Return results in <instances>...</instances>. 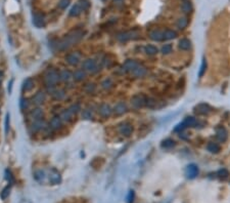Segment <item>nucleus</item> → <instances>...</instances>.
<instances>
[{
    "label": "nucleus",
    "instance_id": "nucleus-1",
    "mask_svg": "<svg viewBox=\"0 0 230 203\" xmlns=\"http://www.w3.org/2000/svg\"><path fill=\"white\" fill-rule=\"evenodd\" d=\"M82 35L83 34L81 31H76V32L72 33V34L64 37V39L58 43L57 47H58L59 51H64L66 48L70 47L71 45H73L75 42L79 41V40L81 39V37H82Z\"/></svg>",
    "mask_w": 230,
    "mask_h": 203
},
{
    "label": "nucleus",
    "instance_id": "nucleus-2",
    "mask_svg": "<svg viewBox=\"0 0 230 203\" xmlns=\"http://www.w3.org/2000/svg\"><path fill=\"white\" fill-rule=\"evenodd\" d=\"M58 78H59L58 73L54 70H51L47 73L46 77H45V80H46V83L48 85H54L57 81H58Z\"/></svg>",
    "mask_w": 230,
    "mask_h": 203
},
{
    "label": "nucleus",
    "instance_id": "nucleus-3",
    "mask_svg": "<svg viewBox=\"0 0 230 203\" xmlns=\"http://www.w3.org/2000/svg\"><path fill=\"white\" fill-rule=\"evenodd\" d=\"M198 174V167L195 165V164H190V165L187 166L186 168V176L188 178H196V175Z\"/></svg>",
    "mask_w": 230,
    "mask_h": 203
},
{
    "label": "nucleus",
    "instance_id": "nucleus-4",
    "mask_svg": "<svg viewBox=\"0 0 230 203\" xmlns=\"http://www.w3.org/2000/svg\"><path fill=\"white\" fill-rule=\"evenodd\" d=\"M216 135H217V138L220 141V142H225V141L227 140V138H228V133H227V131L224 127L217 128Z\"/></svg>",
    "mask_w": 230,
    "mask_h": 203
},
{
    "label": "nucleus",
    "instance_id": "nucleus-5",
    "mask_svg": "<svg viewBox=\"0 0 230 203\" xmlns=\"http://www.w3.org/2000/svg\"><path fill=\"white\" fill-rule=\"evenodd\" d=\"M82 67L87 71H93L96 68V63H95L94 59H86L83 63Z\"/></svg>",
    "mask_w": 230,
    "mask_h": 203
},
{
    "label": "nucleus",
    "instance_id": "nucleus-6",
    "mask_svg": "<svg viewBox=\"0 0 230 203\" xmlns=\"http://www.w3.org/2000/svg\"><path fill=\"white\" fill-rule=\"evenodd\" d=\"M66 59H67V62L70 64V65L75 66L79 63L80 58H79V56L77 54H68V56H67Z\"/></svg>",
    "mask_w": 230,
    "mask_h": 203
},
{
    "label": "nucleus",
    "instance_id": "nucleus-7",
    "mask_svg": "<svg viewBox=\"0 0 230 203\" xmlns=\"http://www.w3.org/2000/svg\"><path fill=\"white\" fill-rule=\"evenodd\" d=\"M132 126L129 125V124H124V125H122L121 127H120V132H121V135H125V137H129V135L132 133Z\"/></svg>",
    "mask_w": 230,
    "mask_h": 203
},
{
    "label": "nucleus",
    "instance_id": "nucleus-8",
    "mask_svg": "<svg viewBox=\"0 0 230 203\" xmlns=\"http://www.w3.org/2000/svg\"><path fill=\"white\" fill-rule=\"evenodd\" d=\"M132 73H133V75L135 76V77H143V76L146 75L147 71H146V69L143 68V67L138 66L137 68L135 69V70L132 71Z\"/></svg>",
    "mask_w": 230,
    "mask_h": 203
},
{
    "label": "nucleus",
    "instance_id": "nucleus-9",
    "mask_svg": "<svg viewBox=\"0 0 230 203\" xmlns=\"http://www.w3.org/2000/svg\"><path fill=\"white\" fill-rule=\"evenodd\" d=\"M150 38H152V40H155V41H162L163 39H164V33H162L160 31H152V32H150Z\"/></svg>",
    "mask_w": 230,
    "mask_h": 203
},
{
    "label": "nucleus",
    "instance_id": "nucleus-10",
    "mask_svg": "<svg viewBox=\"0 0 230 203\" xmlns=\"http://www.w3.org/2000/svg\"><path fill=\"white\" fill-rule=\"evenodd\" d=\"M138 66H139V65H138L137 62L133 61V59H129V61H127L126 63H125V65H124L125 69H126V70H128V71L135 70V69L137 68Z\"/></svg>",
    "mask_w": 230,
    "mask_h": 203
},
{
    "label": "nucleus",
    "instance_id": "nucleus-11",
    "mask_svg": "<svg viewBox=\"0 0 230 203\" xmlns=\"http://www.w3.org/2000/svg\"><path fill=\"white\" fill-rule=\"evenodd\" d=\"M111 112H112L111 108H109V105H106V104L101 105V107L99 108V113H100V115L104 116V117L109 116Z\"/></svg>",
    "mask_w": 230,
    "mask_h": 203
},
{
    "label": "nucleus",
    "instance_id": "nucleus-12",
    "mask_svg": "<svg viewBox=\"0 0 230 203\" xmlns=\"http://www.w3.org/2000/svg\"><path fill=\"white\" fill-rule=\"evenodd\" d=\"M191 46L190 41L187 39V38H183L179 41V47L182 49V51H188Z\"/></svg>",
    "mask_w": 230,
    "mask_h": 203
},
{
    "label": "nucleus",
    "instance_id": "nucleus-13",
    "mask_svg": "<svg viewBox=\"0 0 230 203\" xmlns=\"http://www.w3.org/2000/svg\"><path fill=\"white\" fill-rule=\"evenodd\" d=\"M61 126V117H54L50 121V127L53 129H57Z\"/></svg>",
    "mask_w": 230,
    "mask_h": 203
},
{
    "label": "nucleus",
    "instance_id": "nucleus-14",
    "mask_svg": "<svg viewBox=\"0 0 230 203\" xmlns=\"http://www.w3.org/2000/svg\"><path fill=\"white\" fill-rule=\"evenodd\" d=\"M49 178H50V181L53 184H57L61 181V175H59V173H57L55 169H52V173H50Z\"/></svg>",
    "mask_w": 230,
    "mask_h": 203
},
{
    "label": "nucleus",
    "instance_id": "nucleus-15",
    "mask_svg": "<svg viewBox=\"0 0 230 203\" xmlns=\"http://www.w3.org/2000/svg\"><path fill=\"white\" fill-rule=\"evenodd\" d=\"M132 104H133L135 107H142L143 105L145 104V101L143 100L142 97H140V95H136V97H133Z\"/></svg>",
    "mask_w": 230,
    "mask_h": 203
},
{
    "label": "nucleus",
    "instance_id": "nucleus-16",
    "mask_svg": "<svg viewBox=\"0 0 230 203\" xmlns=\"http://www.w3.org/2000/svg\"><path fill=\"white\" fill-rule=\"evenodd\" d=\"M114 111H115V113L118 114V115H121V114L125 113V111H126L125 104H124V103H119V104H117L114 109Z\"/></svg>",
    "mask_w": 230,
    "mask_h": 203
},
{
    "label": "nucleus",
    "instance_id": "nucleus-17",
    "mask_svg": "<svg viewBox=\"0 0 230 203\" xmlns=\"http://www.w3.org/2000/svg\"><path fill=\"white\" fill-rule=\"evenodd\" d=\"M207 149L211 153H218L220 151V146L216 143H209L207 146Z\"/></svg>",
    "mask_w": 230,
    "mask_h": 203
},
{
    "label": "nucleus",
    "instance_id": "nucleus-18",
    "mask_svg": "<svg viewBox=\"0 0 230 203\" xmlns=\"http://www.w3.org/2000/svg\"><path fill=\"white\" fill-rule=\"evenodd\" d=\"M183 122L186 125V127H187V126L193 127V126L197 125V120H196L195 117H187V118H186L185 120L183 121Z\"/></svg>",
    "mask_w": 230,
    "mask_h": 203
},
{
    "label": "nucleus",
    "instance_id": "nucleus-19",
    "mask_svg": "<svg viewBox=\"0 0 230 203\" xmlns=\"http://www.w3.org/2000/svg\"><path fill=\"white\" fill-rule=\"evenodd\" d=\"M33 23H34V25L36 26V27H43V26H44V21H43V18L39 15L34 16Z\"/></svg>",
    "mask_w": 230,
    "mask_h": 203
},
{
    "label": "nucleus",
    "instance_id": "nucleus-20",
    "mask_svg": "<svg viewBox=\"0 0 230 203\" xmlns=\"http://www.w3.org/2000/svg\"><path fill=\"white\" fill-rule=\"evenodd\" d=\"M145 52L147 54H150V56H153V54H158V48L152 44H149V45H146L145 46Z\"/></svg>",
    "mask_w": 230,
    "mask_h": 203
},
{
    "label": "nucleus",
    "instance_id": "nucleus-21",
    "mask_svg": "<svg viewBox=\"0 0 230 203\" xmlns=\"http://www.w3.org/2000/svg\"><path fill=\"white\" fill-rule=\"evenodd\" d=\"M197 112L200 114H207L208 112H210V107L206 104H200L197 106Z\"/></svg>",
    "mask_w": 230,
    "mask_h": 203
},
{
    "label": "nucleus",
    "instance_id": "nucleus-22",
    "mask_svg": "<svg viewBox=\"0 0 230 203\" xmlns=\"http://www.w3.org/2000/svg\"><path fill=\"white\" fill-rule=\"evenodd\" d=\"M44 100H45V94H43V92H38V94H36L33 101H34L35 104H41V103L44 102Z\"/></svg>",
    "mask_w": 230,
    "mask_h": 203
},
{
    "label": "nucleus",
    "instance_id": "nucleus-23",
    "mask_svg": "<svg viewBox=\"0 0 230 203\" xmlns=\"http://www.w3.org/2000/svg\"><path fill=\"white\" fill-rule=\"evenodd\" d=\"M82 6L80 5V4H76L75 6H74L73 8L71 9V11H70V15L71 16H78V15H80L81 13V11H82Z\"/></svg>",
    "mask_w": 230,
    "mask_h": 203
},
{
    "label": "nucleus",
    "instance_id": "nucleus-24",
    "mask_svg": "<svg viewBox=\"0 0 230 203\" xmlns=\"http://www.w3.org/2000/svg\"><path fill=\"white\" fill-rule=\"evenodd\" d=\"M176 32L175 31H173V30H166L164 32V39H167V40H169V39H173V38H175L176 37Z\"/></svg>",
    "mask_w": 230,
    "mask_h": 203
},
{
    "label": "nucleus",
    "instance_id": "nucleus-25",
    "mask_svg": "<svg viewBox=\"0 0 230 203\" xmlns=\"http://www.w3.org/2000/svg\"><path fill=\"white\" fill-rule=\"evenodd\" d=\"M9 193H10V186H6V187L1 191V193H0V198H1L2 200H5L9 196Z\"/></svg>",
    "mask_w": 230,
    "mask_h": 203
},
{
    "label": "nucleus",
    "instance_id": "nucleus-26",
    "mask_svg": "<svg viewBox=\"0 0 230 203\" xmlns=\"http://www.w3.org/2000/svg\"><path fill=\"white\" fill-rule=\"evenodd\" d=\"M191 9H192V6H191L190 2H183V3L181 4V10L183 11V13H190Z\"/></svg>",
    "mask_w": 230,
    "mask_h": 203
},
{
    "label": "nucleus",
    "instance_id": "nucleus-27",
    "mask_svg": "<svg viewBox=\"0 0 230 203\" xmlns=\"http://www.w3.org/2000/svg\"><path fill=\"white\" fill-rule=\"evenodd\" d=\"M174 145H175V142L173 140H171V138H167V140H165L164 142L162 143V148H165V149H170V148H172Z\"/></svg>",
    "mask_w": 230,
    "mask_h": 203
},
{
    "label": "nucleus",
    "instance_id": "nucleus-28",
    "mask_svg": "<svg viewBox=\"0 0 230 203\" xmlns=\"http://www.w3.org/2000/svg\"><path fill=\"white\" fill-rule=\"evenodd\" d=\"M187 25H188V20L186 18L179 19L178 22H177V27H178L179 29H184Z\"/></svg>",
    "mask_w": 230,
    "mask_h": 203
},
{
    "label": "nucleus",
    "instance_id": "nucleus-29",
    "mask_svg": "<svg viewBox=\"0 0 230 203\" xmlns=\"http://www.w3.org/2000/svg\"><path fill=\"white\" fill-rule=\"evenodd\" d=\"M33 86H34V81L31 79V78H28V79L24 82V89L30 90V89H32Z\"/></svg>",
    "mask_w": 230,
    "mask_h": 203
},
{
    "label": "nucleus",
    "instance_id": "nucleus-30",
    "mask_svg": "<svg viewBox=\"0 0 230 203\" xmlns=\"http://www.w3.org/2000/svg\"><path fill=\"white\" fill-rule=\"evenodd\" d=\"M84 77H85V72H84L83 70H77L76 72L74 73V78L78 81L84 79Z\"/></svg>",
    "mask_w": 230,
    "mask_h": 203
},
{
    "label": "nucleus",
    "instance_id": "nucleus-31",
    "mask_svg": "<svg viewBox=\"0 0 230 203\" xmlns=\"http://www.w3.org/2000/svg\"><path fill=\"white\" fill-rule=\"evenodd\" d=\"M72 115H73V113H72L70 110H67V111H64L63 113H61V118L64 121H69L71 119Z\"/></svg>",
    "mask_w": 230,
    "mask_h": 203
},
{
    "label": "nucleus",
    "instance_id": "nucleus-32",
    "mask_svg": "<svg viewBox=\"0 0 230 203\" xmlns=\"http://www.w3.org/2000/svg\"><path fill=\"white\" fill-rule=\"evenodd\" d=\"M172 49H173V46H172V44L168 43V44H165L164 46H163L162 52L164 54H170V52H172Z\"/></svg>",
    "mask_w": 230,
    "mask_h": 203
},
{
    "label": "nucleus",
    "instance_id": "nucleus-33",
    "mask_svg": "<svg viewBox=\"0 0 230 203\" xmlns=\"http://www.w3.org/2000/svg\"><path fill=\"white\" fill-rule=\"evenodd\" d=\"M32 115H33L34 118H36V119H38V120H39V119L43 116V112H42L41 109H35L34 111L32 112Z\"/></svg>",
    "mask_w": 230,
    "mask_h": 203
},
{
    "label": "nucleus",
    "instance_id": "nucleus-34",
    "mask_svg": "<svg viewBox=\"0 0 230 203\" xmlns=\"http://www.w3.org/2000/svg\"><path fill=\"white\" fill-rule=\"evenodd\" d=\"M59 77H61V79H64V80H69V79H70V77H71V73L69 72V71H67V70H64V71H61Z\"/></svg>",
    "mask_w": 230,
    "mask_h": 203
},
{
    "label": "nucleus",
    "instance_id": "nucleus-35",
    "mask_svg": "<svg viewBox=\"0 0 230 203\" xmlns=\"http://www.w3.org/2000/svg\"><path fill=\"white\" fill-rule=\"evenodd\" d=\"M42 127H43V122L42 121H40V120L36 121V122L33 124V128H34L35 130H40Z\"/></svg>",
    "mask_w": 230,
    "mask_h": 203
},
{
    "label": "nucleus",
    "instance_id": "nucleus-36",
    "mask_svg": "<svg viewBox=\"0 0 230 203\" xmlns=\"http://www.w3.org/2000/svg\"><path fill=\"white\" fill-rule=\"evenodd\" d=\"M5 178L9 183H13V174H11V173L8 170V169L5 171Z\"/></svg>",
    "mask_w": 230,
    "mask_h": 203
},
{
    "label": "nucleus",
    "instance_id": "nucleus-37",
    "mask_svg": "<svg viewBox=\"0 0 230 203\" xmlns=\"http://www.w3.org/2000/svg\"><path fill=\"white\" fill-rule=\"evenodd\" d=\"M82 117L84 119H90L91 117H92V114H91V112L89 110H85V111H83V113H82Z\"/></svg>",
    "mask_w": 230,
    "mask_h": 203
},
{
    "label": "nucleus",
    "instance_id": "nucleus-38",
    "mask_svg": "<svg viewBox=\"0 0 230 203\" xmlns=\"http://www.w3.org/2000/svg\"><path fill=\"white\" fill-rule=\"evenodd\" d=\"M206 67H207V63H206V61L203 62L202 66H200V77H202V76L205 74L206 72Z\"/></svg>",
    "mask_w": 230,
    "mask_h": 203
},
{
    "label": "nucleus",
    "instance_id": "nucleus-39",
    "mask_svg": "<svg viewBox=\"0 0 230 203\" xmlns=\"http://www.w3.org/2000/svg\"><path fill=\"white\" fill-rule=\"evenodd\" d=\"M35 178H36V180H38V181H39L40 178H42V180H43V178H44V173H43V171H41V170L36 171Z\"/></svg>",
    "mask_w": 230,
    "mask_h": 203
},
{
    "label": "nucleus",
    "instance_id": "nucleus-40",
    "mask_svg": "<svg viewBox=\"0 0 230 203\" xmlns=\"http://www.w3.org/2000/svg\"><path fill=\"white\" fill-rule=\"evenodd\" d=\"M218 174H219L220 176H223L224 178H226L227 176H228V171L226 170V169H221V170H219V173H218Z\"/></svg>",
    "mask_w": 230,
    "mask_h": 203
},
{
    "label": "nucleus",
    "instance_id": "nucleus-41",
    "mask_svg": "<svg viewBox=\"0 0 230 203\" xmlns=\"http://www.w3.org/2000/svg\"><path fill=\"white\" fill-rule=\"evenodd\" d=\"M64 92L63 91H55L54 92V99L56 100H61L64 97Z\"/></svg>",
    "mask_w": 230,
    "mask_h": 203
},
{
    "label": "nucleus",
    "instance_id": "nucleus-42",
    "mask_svg": "<svg viewBox=\"0 0 230 203\" xmlns=\"http://www.w3.org/2000/svg\"><path fill=\"white\" fill-rule=\"evenodd\" d=\"M9 129V114H6V118H5V133L8 132Z\"/></svg>",
    "mask_w": 230,
    "mask_h": 203
},
{
    "label": "nucleus",
    "instance_id": "nucleus-43",
    "mask_svg": "<svg viewBox=\"0 0 230 203\" xmlns=\"http://www.w3.org/2000/svg\"><path fill=\"white\" fill-rule=\"evenodd\" d=\"M133 198H134V192L133 191H130L128 194V197H127V201H128V203H131L133 201Z\"/></svg>",
    "mask_w": 230,
    "mask_h": 203
},
{
    "label": "nucleus",
    "instance_id": "nucleus-44",
    "mask_svg": "<svg viewBox=\"0 0 230 203\" xmlns=\"http://www.w3.org/2000/svg\"><path fill=\"white\" fill-rule=\"evenodd\" d=\"M185 127H186V125H185V124H184V122H182L181 124H179V125L177 126L176 128H175V131H180V130H183Z\"/></svg>",
    "mask_w": 230,
    "mask_h": 203
},
{
    "label": "nucleus",
    "instance_id": "nucleus-45",
    "mask_svg": "<svg viewBox=\"0 0 230 203\" xmlns=\"http://www.w3.org/2000/svg\"><path fill=\"white\" fill-rule=\"evenodd\" d=\"M68 5H69V0H61V4H59V6H61V8H66Z\"/></svg>",
    "mask_w": 230,
    "mask_h": 203
},
{
    "label": "nucleus",
    "instance_id": "nucleus-46",
    "mask_svg": "<svg viewBox=\"0 0 230 203\" xmlns=\"http://www.w3.org/2000/svg\"><path fill=\"white\" fill-rule=\"evenodd\" d=\"M80 5L82 6V8H83V9H86V8L89 7V3H88L87 1H82V3H81Z\"/></svg>",
    "mask_w": 230,
    "mask_h": 203
},
{
    "label": "nucleus",
    "instance_id": "nucleus-47",
    "mask_svg": "<svg viewBox=\"0 0 230 203\" xmlns=\"http://www.w3.org/2000/svg\"><path fill=\"white\" fill-rule=\"evenodd\" d=\"M95 86L93 84H87V86H86V90H88V91H92V90H94Z\"/></svg>",
    "mask_w": 230,
    "mask_h": 203
},
{
    "label": "nucleus",
    "instance_id": "nucleus-48",
    "mask_svg": "<svg viewBox=\"0 0 230 203\" xmlns=\"http://www.w3.org/2000/svg\"><path fill=\"white\" fill-rule=\"evenodd\" d=\"M111 86V80H105L104 82V88H107Z\"/></svg>",
    "mask_w": 230,
    "mask_h": 203
},
{
    "label": "nucleus",
    "instance_id": "nucleus-49",
    "mask_svg": "<svg viewBox=\"0 0 230 203\" xmlns=\"http://www.w3.org/2000/svg\"><path fill=\"white\" fill-rule=\"evenodd\" d=\"M20 104H21V109H24V108H26V107H27V105H25V101H24V100H21Z\"/></svg>",
    "mask_w": 230,
    "mask_h": 203
},
{
    "label": "nucleus",
    "instance_id": "nucleus-50",
    "mask_svg": "<svg viewBox=\"0 0 230 203\" xmlns=\"http://www.w3.org/2000/svg\"><path fill=\"white\" fill-rule=\"evenodd\" d=\"M13 80H11V81H10V84H9V86H8V90H9V92L11 91V86H13Z\"/></svg>",
    "mask_w": 230,
    "mask_h": 203
},
{
    "label": "nucleus",
    "instance_id": "nucleus-51",
    "mask_svg": "<svg viewBox=\"0 0 230 203\" xmlns=\"http://www.w3.org/2000/svg\"><path fill=\"white\" fill-rule=\"evenodd\" d=\"M116 1H121V0H116Z\"/></svg>",
    "mask_w": 230,
    "mask_h": 203
},
{
    "label": "nucleus",
    "instance_id": "nucleus-52",
    "mask_svg": "<svg viewBox=\"0 0 230 203\" xmlns=\"http://www.w3.org/2000/svg\"><path fill=\"white\" fill-rule=\"evenodd\" d=\"M102 1H105V0H102Z\"/></svg>",
    "mask_w": 230,
    "mask_h": 203
}]
</instances>
